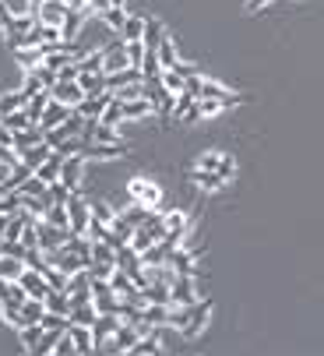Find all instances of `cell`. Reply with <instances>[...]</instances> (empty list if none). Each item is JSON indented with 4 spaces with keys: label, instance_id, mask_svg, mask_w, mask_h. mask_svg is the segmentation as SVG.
<instances>
[{
    "label": "cell",
    "instance_id": "cell-27",
    "mask_svg": "<svg viewBox=\"0 0 324 356\" xmlns=\"http://www.w3.org/2000/svg\"><path fill=\"white\" fill-rule=\"evenodd\" d=\"M166 39V29H162L159 18H145V46L148 49H159V42Z\"/></svg>",
    "mask_w": 324,
    "mask_h": 356
},
{
    "label": "cell",
    "instance_id": "cell-45",
    "mask_svg": "<svg viewBox=\"0 0 324 356\" xmlns=\"http://www.w3.org/2000/svg\"><path fill=\"white\" fill-rule=\"evenodd\" d=\"M102 60H106V54H102V49H95V54H85L78 60V67L81 71H102Z\"/></svg>",
    "mask_w": 324,
    "mask_h": 356
},
{
    "label": "cell",
    "instance_id": "cell-9",
    "mask_svg": "<svg viewBox=\"0 0 324 356\" xmlns=\"http://www.w3.org/2000/svg\"><path fill=\"white\" fill-rule=\"evenodd\" d=\"M110 103H113V92H99V95H85L74 110H78L85 120H99V117H102V110L110 106Z\"/></svg>",
    "mask_w": 324,
    "mask_h": 356
},
{
    "label": "cell",
    "instance_id": "cell-39",
    "mask_svg": "<svg viewBox=\"0 0 324 356\" xmlns=\"http://www.w3.org/2000/svg\"><path fill=\"white\" fill-rule=\"evenodd\" d=\"M162 85H166L173 95L187 92V78H184V74H177V71H162Z\"/></svg>",
    "mask_w": 324,
    "mask_h": 356
},
{
    "label": "cell",
    "instance_id": "cell-34",
    "mask_svg": "<svg viewBox=\"0 0 324 356\" xmlns=\"http://www.w3.org/2000/svg\"><path fill=\"white\" fill-rule=\"evenodd\" d=\"M15 60H18L25 71H32V67H39L46 57H42V49L35 46V49H15Z\"/></svg>",
    "mask_w": 324,
    "mask_h": 356
},
{
    "label": "cell",
    "instance_id": "cell-10",
    "mask_svg": "<svg viewBox=\"0 0 324 356\" xmlns=\"http://www.w3.org/2000/svg\"><path fill=\"white\" fill-rule=\"evenodd\" d=\"M71 113H74V106L60 103V99H49V106L42 110V120H39V127H42V131H53V127H60V124H64Z\"/></svg>",
    "mask_w": 324,
    "mask_h": 356
},
{
    "label": "cell",
    "instance_id": "cell-53",
    "mask_svg": "<svg viewBox=\"0 0 324 356\" xmlns=\"http://www.w3.org/2000/svg\"><path fill=\"white\" fill-rule=\"evenodd\" d=\"M8 222H11V216H8V212H0V240L8 236Z\"/></svg>",
    "mask_w": 324,
    "mask_h": 356
},
{
    "label": "cell",
    "instance_id": "cell-22",
    "mask_svg": "<svg viewBox=\"0 0 324 356\" xmlns=\"http://www.w3.org/2000/svg\"><path fill=\"white\" fill-rule=\"evenodd\" d=\"M60 170H64V156H60V152H53V156H49V159H46V163H42L35 173H39L46 184H53V180H60Z\"/></svg>",
    "mask_w": 324,
    "mask_h": 356
},
{
    "label": "cell",
    "instance_id": "cell-49",
    "mask_svg": "<svg viewBox=\"0 0 324 356\" xmlns=\"http://www.w3.org/2000/svg\"><path fill=\"white\" fill-rule=\"evenodd\" d=\"M53 353H60V356H67V353H78V349H74V339H71V332H64V335L57 339V349H53Z\"/></svg>",
    "mask_w": 324,
    "mask_h": 356
},
{
    "label": "cell",
    "instance_id": "cell-51",
    "mask_svg": "<svg viewBox=\"0 0 324 356\" xmlns=\"http://www.w3.org/2000/svg\"><path fill=\"white\" fill-rule=\"evenodd\" d=\"M0 145H15V131L8 124H0Z\"/></svg>",
    "mask_w": 324,
    "mask_h": 356
},
{
    "label": "cell",
    "instance_id": "cell-43",
    "mask_svg": "<svg viewBox=\"0 0 324 356\" xmlns=\"http://www.w3.org/2000/svg\"><path fill=\"white\" fill-rule=\"evenodd\" d=\"M110 226H113V233H117L120 240H127V243H131V236H134V229H138V226H134V222H131L127 216H117V219H113Z\"/></svg>",
    "mask_w": 324,
    "mask_h": 356
},
{
    "label": "cell",
    "instance_id": "cell-37",
    "mask_svg": "<svg viewBox=\"0 0 324 356\" xmlns=\"http://www.w3.org/2000/svg\"><path fill=\"white\" fill-rule=\"evenodd\" d=\"M99 120H102V124H110V127H120V120H124V103H120L117 95H113V103L102 110V117H99Z\"/></svg>",
    "mask_w": 324,
    "mask_h": 356
},
{
    "label": "cell",
    "instance_id": "cell-6",
    "mask_svg": "<svg viewBox=\"0 0 324 356\" xmlns=\"http://www.w3.org/2000/svg\"><path fill=\"white\" fill-rule=\"evenodd\" d=\"M208 318H211V303H208V300H197L194 307H191V318H187V325L180 328V335H184V339H197V335L204 332Z\"/></svg>",
    "mask_w": 324,
    "mask_h": 356
},
{
    "label": "cell",
    "instance_id": "cell-30",
    "mask_svg": "<svg viewBox=\"0 0 324 356\" xmlns=\"http://www.w3.org/2000/svg\"><path fill=\"white\" fill-rule=\"evenodd\" d=\"M22 314H25V321H29V325L42 321V318H46V300H35V296H29V300L22 303Z\"/></svg>",
    "mask_w": 324,
    "mask_h": 356
},
{
    "label": "cell",
    "instance_id": "cell-11",
    "mask_svg": "<svg viewBox=\"0 0 324 356\" xmlns=\"http://www.w3.org/2000/svg\"><path fill=\"white\" fill-rule=\"evenodd\" d=\"M71 236V229H60V226H53L46 219H39V247L42 250H53V247H64Z\"/></svg>",
    "mask_w": 324,
    "mask_h": 356
},
{
    "label": "cell",
    "instance_id": "cell-36",
    "mask_svg": "<svg viewBox=\"0 0 324 356\" xmlns=\"http://www.w3.org/2000/svg\"><path fill=\"white\" fill-rule=\"evenodd\" d=\"M120 35H124V42H138V39H145V18H138V15H131Z\"/></svg>",
    "mask_w": 324,
    "mask_h": 356
},
{
    "label": "cell",
    "instance_id": "cell-54",
    "mask_svg": "<svg viewBox=\"0 0 324 356\" xmlns=\"http://www.w3.org/2000/svg\"><path fill=\"white\" fill-rule=\"evenodd\" d=\"M4 293H8V279L0 275V300H4Z\"/></svg>",
    "mask_w": 324,
    "mask_h": 356
},
{
    "label": "cell",
    "instance_id": "cell-16",
    "mask_svg": "<svg viewBox=\"0 0 324 356\" xmlns=\"http://www.w3.org/2000/svg\"><path fill=\"white\" fill-rule=\"evenodd\" d=\"M18 282H22V286H25V293H29V296H35V300H46V296H49V282H46V275H42V272H35V268H25Z\"/></svg>",
    "mask_w": 324,
    "mask_h": 356
},
{
    "label": "cell",
    "instance_id": "cell-44",
    "mask_svg": "<svg viewBox=\"0 0 324 356\" xmlns=\"http://www.w3.org/2000/svg\"><path fill=\"white\" fill-rule=\"evenodd\" d=\"M226 163V152H204V156L197 159V166L201 170H215V173H219V166Z\"/></svg>",
    "mask_w": 324,
    "mask_h": 356
},
{
    "label": "cell",
    "instance_id": "cell-50",
    "mask_svg": "<svg viewBox=\"0 0 324 356\" xmlns=\"http://www.w3.org/2000/svg\"><path fill=\"white\" fill-rule=\"evenodd\" d=\"M219 173H222L226 180H233V177H236V163H233V156H226V163L219 166Z\"/></svg>",
    "mask_w": 324,
    "mask_h": 356
},
{
    "label": "cell",
    "instance_id": "cell-38",
    "mask_svg": "<svg viewBox=\"0 0 324 356\" xmlns=\"http://www.w3.org/2000/svg\"><path fill=\"white\" fill-rule=\"evenodd\" d=\"M32 173H35V170H32L29 163H18V166L11 170V177H8V187H11V191H18V187H22V184H25Z\"/></svg>",
    "mask_w": 324,
    "mask_h": 356
},
{
    "label": "cell",
    "instance_id": "cell-17",
    "mask_svg": "<svg viewBox=\"0 0 324 356\" xmlns=\"http://www.w3.org/2000/svg\"><path fill=\"white\" fill-rule=\"evenodd\" d=\"M78 81H81L85 95H99V92H110V74H106V71H81V74H78Z\"/></svg>",
    "mask_w": 324,
    "mask_h": 356
},
{
    "label": "cell",
    "instance_id": "cell-26",
    "mask_svg": "<svg viewBox=\"0 0 324 356\" xmlns=\"http://www.w3.org/2000/svg\"><path fill=\"white\" fill-rule=\"evenodd\" d=\"M29 103V95L18 88V92H4L0 95V117H8V113H15V110H22Z\"/></svg>",
    "mask_w": 324,
    "mask_h": 356
},
{
    "label": "cell",
    "instance_id": "cell-5",
    "mask_svg": "<svg viewBox=\"0 0 324 356\" xmlns=\"http://www.w3.org/2000/svg\"><path fill=\"white\" fill-rule=\"evenodd\" d=\"M81 156H85V159H95V163H106V159H120V156H127V145H124V141H117V145L85 141V145H81Z\"/></svg>",
    "mask_w": 324,
    "mask_h": 356
},
{
    "label": "cell",
    "instance_id": "cell-1",
    "mask_svg": "<svg viewBox=\"0 0 324 356\" xmlns=\"http://www.w3.org/2000/svg\"><path fill=\"white\" fill-rule=\"evenodd\" d=\"M187 92H191L194 99H219V103H226V106H240V103H243L240 92L222 88L219 81H208V78H201V74L187 78Z\"/></svg>",
    "mask_w": 324,
    "mask_h": 356
},
{
    "label": "cell",
    "instance_id": "cell-33",
    "mask_svg": "<svg viewBox=\"0 0 324 356\" xmlns=\"http://www.w3.org/2000/svg\"><path fill=\"white\" fill-rule=\"evenodd\" d=\"M46 222H53V226H60V229H71V216H67V205H57V201H53L49 205V212L42 216Z\"/></svg>",
    "mask_w": 324,
    "mask_h": 356
},
{
    "label": "cell",
    "instance_id": "cell-3",
    "mask_svg": "<svg viewBox=\"0 0 324 356\" xmlns=\"http://www.w3.org/2000/svg\"><path fill=\"white\" fill-rule=\"evenodd\" d=\"M127 191H131L134 205H145V209H159V201H162L159 184H155V180H145V177H134V180L127 184Z\"/></svg>",
    "mask_w": 324,
    "mask_h": 356
},
{
    "label": "cell",
    "instance_id": "cell-21",
    "mask_svg": "<svg viewBox=\"0 0 324 356\" xmlns=\"http://www.w3.org/2000/svg\"><path fill=\"white\" fill-rule=\"evenodd\" d=\"M71 293H60V289H49V296H46V311H53V314H64V318H71Z\"/></svg>",
    "mask_w": 324,
    "mask_h": 356
},
{
    "label": "cell",
    "instance_id": "cell-18",
    "mask_svg": "<svg viewBox=\"0 0 324 356\" xmlns=\"http://www.w3.org/2000/svg\"><path fill=\"white\" fill-rule=\"evenodd\" d=\"M173 303H197V289H194V275H177V282L170 286Z\"/></svg>",
    "mask_w": 324,
    "mask_h": 356
},
{
    "label": "cell",
    "instance_id": "cell-13",
    "mask_svg": "<svg viewBox=\"0 0 324 356\" xmlns=\"http://www.w3.org/2000/svg\"><path fill=\"white\" fill-rule=\"evenodd\" d=\"M124 325V318L120 314H99L95 318V325H92V339H95V349H102V342L110 339L117 328Z\"/></svg>",
    "mask_w": 324,
    "mask_h": 356
},
{
    "label": "cell",
    "instance_id": "cell-31",
    "mask_svg": "<svg viewBox=\"0 0 324 356\" xmlns=\"http://www.w3.org/2000/svg\"><path fill=\"white\" fill-rule=\"evenodd\" d=\"M85 15H88V11H74V8L67 11V18H64V39H67V42H74V35L81 32V25H85Z\"/></svg>",
    "mask_w": 324,
    "mask_h": 356
},
{
    "label": "cell",
    "instance_id": "cell-24",
    "mask_svg": "<svg viewBox=\"0 0 324 356\" xmlns=\"http://www.w3.org/2000/svg\"><path fill=\"white\" fill-rule=\"evenodd\" d=\"M95 318H99V311H95V303H74L71 307V325H95Z\"/></svg>",
    "mask_w": 324,
    "mask_h": 356
},
{
    "label": "cell",
    "instance_id": "cell-35",
    "mask_svg": "<svg viewBox=\"0 0 324 356\" xmlns=\"http://www.w3.org/2000/svg\"><path fill=\"white\" fill-rule=\"evenodd\" d=\"M0 124H8L11 131H25V127H32L35 120L29 117V110L22 106V110H15V113H8V117H0Z\"/></svg>",
    "mask_w": 324,
    "mask_h": 356
},
{
    "label": "cell",
    "instance_id": "cell-23",
    "mask_svg": "<svg viewBox=\"0 0 324 356\" xmlns=\"http://www.w3.org/2000/svg\"><path fill=\"white\" fill-rule=\"evenodd\" d=\"M25 268H29L25 258H15V254H0V275H4V279H22Z\"/></svg>",
    "mask_w": 324,
    "mask_h": 356
},
{
    "label": "cell",
    "instance_id": "cell-41",
    "mask_svg": "<svg viewBox=\"0 0 324 356\" xmlns=\"http://www.w3.org/2000/svg\"><path fill=\"white\" fill-rule=\"evenodd\" d=\"M88 205H92V216L102 219V222H113V219H117V212L106 205V201H99V197H88Z\"/></svg>",
    "mask_w": 324,
    "mask_h": 356
},
{
    "label": "cell",
    "instance_id": "cell-7",
    "mask_svg": "<svg viewBox=\"0 0 324 356\" xmlns=\"http://www.w3.org/2000/svg\"><path fill=\"white\" fill-rule=\"evenodd\" d=\"M197 258H201V247H191V243H180L177 250H170V265L177 268V275H194Z\"/></svg>",
    "mask_w": 324,
    "mask_h": 356
},
{
    "label": "cell",
    "instance_id": "cell-8",
    "mask_svg": "<svg viewBox=\"0 0 324 356\" xmlns=\"http://www.w3.org/2000/svg\"><path fill=\"white\" fill-rule=\"evenodd\" d=\"M85 156L78 152V156H67L64 159V170H60V180H64V187L67 191H81V177H85Z\"/></svg>",
    "mask_w": 324,
    "mask_h": 356
},
{
    "label": "cell",
    "instance_id": "cell-29",
    "mask_svg": "<svg viewBox=\"0 0 324 356\" xmlns=\"http://www.w3.org/2000/svg\"><path fill=\"white\" fill-rule=\"evenodd\" d=\"M0 318H4L15 332H22L29 321H25V314H22V307H18V303H0Z\"/></svg>",
    "mask_w": 324,
    "mask_h": 356
},
{
    "label": "cell",
    "instance_id": "cell-55",
    "mask_svg": "<svg viewBox=\"0 0 324 356\" xmlns=\"http://www.w3.org/2000/svg\"><path fill=\"white\" fill-rule=\"evenodd\" d=\"M110 4H113V8H124V0H110Z\"/></svg>",
    "mask_w": 324,
    "mask_h": 356
},
{
    "label": "cell",
    "instance_id": "cell-52",
    "mask_svg": "<svg viewBox=\"0 0 324 356\" xmlns=\"http://www.w3.org/2000/svg\"><path fill=\"white\" fill-rule=\"evenodd\" d=\"M264 4H272V0H247V11H250V15H254V11H261V8H264Z\"/></svg>",
    "mask_w": 324,
    "mask_h": 356
},
{
    "label": "cell",
    "instance_id": "cell-42",
    "mask_svg": "<svg viewBox=\"0 0 324 356\" xmlns=\"http://www.w3.org/2000/svg\"><path fill=\"white\" fill-rule=\"evenodd\" d=\"M42 328H49V332H67V328H71V318L46 311V318H42Z\"/></svg>",
    "mask_w": 324,
    "mask_h": 356
},
{
    "label": "cell",
    "instance_id": "cell-12",
    "mask_svg": "<svg viewBox=\"0 0 324 356\" xmlns=\"http://www.w3.org/2000/svg\"><path fill=\"white\" fill-rule=\"evenodd\" d=\"M67 11H71V8L64 4V0H42L39 11H35V18H39V22H46V25H60V29H64Z\"/></svg>",
    "mask_w": 324,
    "mask_h": 356
},
{
    "label": "cell",
    "instance_id": "cell-14",
    "mask_svg": "<svg viewBox=\"0 0 324 356\" xmlns=\"http://www.w3.org/2000/svg\"><path fill=\"white\" fill-rule=\"evenodd\" d=\"M49 92H53V99H60V103H67V106H78L81 99H85V88H81L78 78L74 81H57Z\"/></svg>",
    "mask_w": 324,
    "mask_h": 356
},
{
    "label": "cell",
    "instance_id": "cell-19",
    "mask_svg": "<svg viewBox=\"0 0 324 356\" xmlns=\"http://www.w3.org/2000/svg\"><path fill=\"white\" fill-rule=\"evenodd\" d=\"M152 113H155V103H152L148 95L124 103V120H145V117H152Z\"/></svg>",
    "mask_w": 324,
    "mask_h": 356
},
{
    "label": "cell",
    "instance_id": "cell-47",
    "mask_svg": "<svg viewBox=\"0 0 324 356\" xmlns=\"http://www.w3.org/2000/svg\"><path fill=\"white\" fill-rule=\"evenodd\" d=\"M201 103V117H219L226 110V103H219V99H197Z\"/></svg>",
    "mask_w": 324,
    "mask_h": 356
},
{
    "label": "cell",
    "instance_id": "cell-32",
    "mask_svg": "<svg viewBox=\"0 0 324 356\" xmlns=\"http://www.w3.org/2000/svg\"><path fill=\"white\" fill-rule=\"evenodd\" d=\"M42 332H46V328H42V321H35V325H25V328L18 332V335H22V346H25L29 353H35V346H39Z\"/></svg>",
    "mask_w": 324,
    "mask_h": 356
},
{
    "label": "cell",
    "instance_id": "cell-46",
    "mask_svg": "<svg viewBox=\"0 0 324 356\" xmlns=\"http://www.w3.org/2000/svg\"><path fill=\"white\" fill-rule=\"evenodd\" d=\"M4 8H8L11 15H35V4H32V0H4Z\"/></svg>",
    "mask_w": 324,
    "mask_h": 356
},
{
    "label": "cell",
    "instance_id": "cell-48",
    "mask_svg": "<svg viewBox=\"0 0 324 356\" xmlns=\"http://www.w3.org/2000/svg\"><path fill=\"white\" fill-rule=\"evenodd\" d=\"M88 272H92V279H110V275L117 272V265H106V261H92V265H88Z\"/></svg>",
    "mask_w": 324,
    "mask_h": 356
},
{
    "label": "cell",
    "instance_id": "cell-40",
    "mask_svg": "<svg viewBox=\"0 0 324 356\" xmlns=\"http://www.w3.org/2000/svg\"><path fill=\"white\" fill-rule=\"evenodd\" d=\"M117 99H120V103H131V99H141V95H148L145 92V81H131V85H124L120 92H113Z\"/></svg>",
    "mask_w": 324,
    "mask_h": 356
},
{
    "label": "cell",
    "instance_id": "cell-28",
    "mask_svg": "<svg viewBox=\"0 0 324 356\" xmlns=\"http://www.w3.org/2000/svg\"><path fill=\"white\" fill-rule=\"evenodd\" d=\"M127 18H131V15H127L124 8H110V11H102V22H106V29H110L113 35H120V32H124Z\"/></svg>",
    "mask_w": 324,
    "mask_h": 356
},
{
    "label": "cell",
    "instance_id": "cell-4",
    "mask_svg": "<svg viewBox=\"0 0 324 356\" xmlns=\"http://www.w3.org/2000/svg\"><path fill=\"white\" fill-rule=\"evenodd\" d=\"M102 54H106V60H102V71H106V74H117V71L131 67V54H127L124 35H117L113 42H106V46H102Z\"/></svg>",
    "mask_w": 324,
    "mask_h": 356
},
{
    "label": "cell",
    "instance_id": "cell-2",
    "mask_svg": "<svg viewBox=\"0 0 324 356\" xmlns=\"http://www.w3.org/2000/svg\"><path fill=\"white\" fill-rule=\"evenodd\" d=\"M67 216H71V233H81L88 236V226H92V205L81 191H71L67 197Z\"/></svg>",
    "mask_w": 324,
    "mask_h": 356
},
{
    "label": "cell",
    "instance_id": "cell-25",
    "mask_svg": "<svg viewBox=\"0 0 324 356\" xmlns=\"http://www.w3.org/2000/svg\"><path fill=\"white\" fill-rule=\"evenodd\" d=\"M159 64H162V71H173V67L180 64V57H177V46H173V39H170V35L159 42Z\"/></svg>",
    "mask_w": 324,
    "mask_h": 356
},
{
    "label": "cell",
    "instance_id": "cell-20",
    "mask_svg": "<svg viewBox=\"0 0 324 356\" xmlns=\"http://www.w3.org/2000/svg\"><path fill=\"white\" fill-rule=\"evenodd\" d=\"M49 156H53V145H49V141H39V145H32V148L22 152V163H29L32 170H39Z\"/></svg>",
    "mask_w": 324,
    "mask_h": 356
},
{
    "label": "cell",
    "instance_id": "cell-15",
    "mask_svg": "<svg viewBox=\"0 0 324 356\" xmlns=\"http://www.w3.org/2000/svg\"><path fill=\"white\" fill-rule=\"evenodd\" d=\"M191 184L201 187V191H222L229 180H226L222 173H215V170H201V166H194V170H191Z\"/></svg>",
    "mask_w": 324,
    "mask_h": 356
}]
</instances>
